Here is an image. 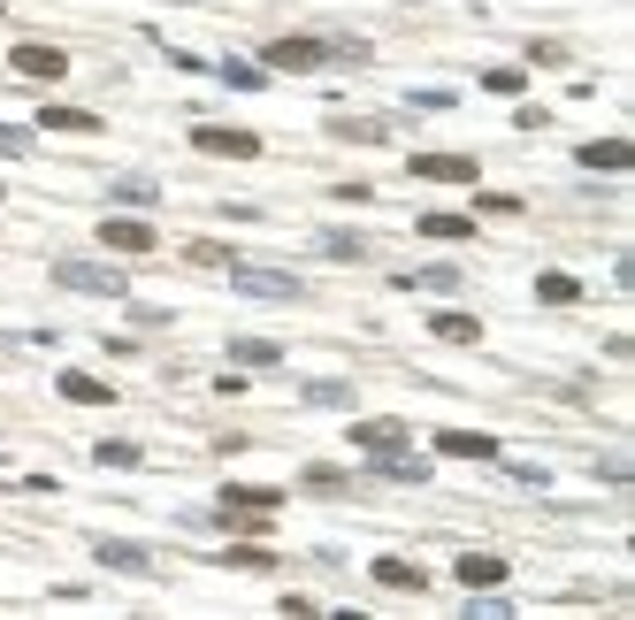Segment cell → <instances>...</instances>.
<instances>
[{
    "label": "cell",
    "instance_id": "obj_10",
    "mask_svg": "<svg viewBox=\"0 0 635 620\" xmlns=\"http://www.w3.org/2000/svg\"><path fill=\"white\" fill-rule=\"evenodd\" d=\"M54 391H62V399H77V406H116V383H100V376H85V368H62V376H54Z\"/></svg>",
    "mask_w": 635,
    "mask_h": 620
},
{
    "label": "cell",
    "instance_id": "obj_9",
    "mask_svg": "<svg viewBox=\"0 0 635 620\" xmlns=\"http://www.w3.org/2000/svg\"><path fill=\"white\" fill-rule=\"evenodd\" d=\"M437 453L445 460H497V437L490 429H437Z\"/></svg>",
    "mask_w": 635,
    "mask_h": 620
},
{
    "label": "cell",
    "instance_id": "obj_4",
    "mask_svg": "<svg viewBox=\"0 0 635 620\" xmlns=\"http://www.w3.org/2000/svg\"><path fill=\"white\" fill-rule=\"evenodd\" d=\"M8 62H15V77H31V85H54V77H69V54H62V46H46V39H23Z\"/></svg>",
    "mask_w": 635,
    "mask_h": 620
},
{
    "label": "cell",
    "instance_id": "obj_11",
    "mask_svg": "<svg viewBox=\"0 0 635 620\" xmlns=\"http://www.w3.org/2000/svg\"><path fill=\"white\" fill-rule=\"evenodd\" d=\"M574 161H582V168H598V176H621V168H635V146H628V139H590Z\"/></svg>",
    "mask_w": 635,
    "mask_h": 620
},
{
    "label": "cell",
    "instance_id": "obj_26",
    "mask_svg": "<svg viewBox=\"0 0 635 620\" xmlns=\"http://www.w3.org/2000/svg\"><path fill=\"white\" fill-rule=\"evenodd\" d=\"M222 559H230V567H253V575H261V567H276V552H261V544H230Z\"/></svg>",
    "mask_w": 635,
    "mask_h": 620
},
{
    "label": "cell",
    "instance_id": "obj_5",
    "mask_svg": "<svg viewBox=\"0 0 635 620\" xmlns=\"http://www.w3.org/2000/svg\"><path fill=\"white\" fill-rule=\"evenodd\" d=\"M269 69H329V39H269Z\"/></svg>",
    "mask_w": 635,
    "mask_h": 620
},
{
    "label": "cell",
    "instance_id": "obj_17",
    "mask_svg": "<svg viewBox=\"0 0 635 620\" xmlns=\"http://www.w3.org/2000/svg\"><path fill=\"white\" fill-rule=\"evenodd\" d=\"M39 123H46V131H62V139H92V131H100V116H85V108H46Z\"/></svg>",
    "mask_w": 635,
    "mask_h": 620
},
{
    "label": "cell",
    "instance_id": "obj_25",
    "mask_svg": "<svg viewBox=\"0 0 635 620\" xmlns=\"http://www.w3.org/2000/svg\"><path fill=\"white\" fill-rule=\"evenodd\" d=\"M321 253H329V261H360L368 238H352V230H321Z\"/></svg>",
    "mask_w": 635,
    "mask_h": 620
},
{
    "label": "cell",
    "instance_id": "obj_24",
    "mask_svg": "<svg viewBox=\"0 0 635 620\" xmlns=\"http://www.w3.org/2000/svg\"><path fill=\"white\" fill-rule=\"evenodd\" d=\"M307 406H352V383L344 376H321V383H307Z\"/></svg>",
    "mask_w": 635,
    "mask_h": 620
},
{
    "label": "cell",
    "instance_id": "obj_13",
    "mask_svg": "<svg viewBox=\"0 0 635 620\" xmlns=\"http://www.w3.org/2000/svg\"><path fill=\"white\" fill-rule=\"evenodd\" d=\"M284 490H261V482H222V513H276Z\"/></svg>",
    "mask_w": 635,
    "mask_h": 620
},
{
    "label": "cell",
    "instance_id": "obj_7",
    "mask_svg": "<svg viewBox=\"0 0 635 620\" xmlns=\"http://www.w3.org/2000/svg\"><path fill=\"white\" fill-rule=\"evenodd\" d=\"M406 168L421 184H475V154H414Z\"/></svg>",
    "mask_w": 635,
    "mask_h": 620
},
{
    "label": "cell",
    "instance_id": "obj_8",
    "mask_svg": "<svg viewBox=\"0 0 635 620\" xmlns=\"http://www.w3.org/2000/svg\"><path fill=\"white\" fill-rule=\"evenodd\" d=\"M100 246H116V253H154V222H131V215H108L100 222Z\"/></svg>",
    "mask_w": 635,
    "mask_h": 620
},
{
    "label": "cell",
    "instance_id": "obj_16",
    "mask_svg": "<svg viewBox=\"0 0 635 620\" xmlns=\"http://www.w3.org/2000/svg\"><path fill=\"white\" fill-rule=\"evenodd\" d=\"M92 552H100V567H116V575H146V567H154V559H146L139 544H123V536H108V544H92Z\"/></svg>",
    "mask_w": 635,
    "mask_h": 620
},
{
    "label": "cell",
    "instance_id": "obj_28",
    "mask_svg": "<svg viewBox=\"0 0 635 620\" xmlns=\"http://www.w3.org/2000/svg\"><path fill=\"white\" fill-rule=\"evenodd\" d=\"M222 85H238V93H253V85H261V69H253V62H222Z\"/></svg>",
    "mask_w": 635,
    "mask_h": 620
},
{
    "label": "cell",
    "instance_id": "obj_22",
    "mask_svg": "<svg viewBox=\"0 0 635 620\" xmlns=\"http://www.w3.org/2000/svg\"><path fill=\"white\" fill-rule=\"evenodd\" d=\"M337 139H352V146H383L391 139V123H368V116H352V123H329Z\"/></svg>",
    "mask_w": 635,
    "mask_h": 620
},
{
    "label": "cell",
    "instance_id": "obj_19",
    "mask_svg": "<svg viewBox=\"0 0 635 620\" xmlns=\"http://www.w3.org/2000/svg\"><path fill=\"white\" fill-rule=\"evenodd\" d=\"M230 360H238V368H276V360H284V345H276V337H238V345H230Z\"/></svg>",
    "mask_w": 635,
    "mask_h": 620
},
{
    "label": "cell",
    "instance_id": "obj_6",
    "mask_svg": "<svg viewBox=\"0 0 635 620\" xmlns=\"http://www.w3.org/2000/svg\"><path fill=\"white\" fill-rule=\"evenodd\" d=\"M452 575H460L468 590H497V583L513 575V559H505V552H460V559H452Z\"/></svg>",
    "mask_w": 635,
    "mask_h": 620
},
{
    "label": "cell",
    "instance_id": "obj_23",
    "mask_svg": "<svg viewBox=\"0 0 635 620\" xmlns=\"http://www.w3.org/2000/svg\"><path fill=\"white\" fill-rule=\"evenodd\" d=\"M406 292H460V269H414V276H398Z\"/></svg>",
    "mask_w": 635,
    "mask_h": 620
},
{
    "label": "cell",
    "instance_id": "obj_14",
    "mask_svg": "<svg viewBox=\"0 0 635 620\" xmlns=\"http://www.w3.org/2000/svg\"><path fill=\"white\" fill-rule=\"evenodd\" d=\"M536 300H544V307H582V276L544 269V276H536Z\"/></svg>",
    "mask_w": 635,
    "mask_h": 620
},
{
    "label": "cell",
    "instance_id": "obj_3",
    "mask_svg": "<svg viewBox=\"0 0 635 620\" xmlns=\"http://www.w3.org/2000/svg\"><path fill=\"white\" fill-rule=\"evenodd\" d=\"M191 146L215 161H253L261 154V131H238V123H191Z\"/></svg>",
    "mask_w": 635,
    "mask_h": 620
},
{
    "label": "cell",
    "instance_id": "obj_2",
    "mask_svg": "<svg viewBox=\"0 0 635 620\" xmlns=\"http://www.w3.org/2000/svg\"><path fill=\"white\" fill-rule=\"evenodd\" d=\"M230 284H238L245 300H284V307L307 300V284H299L292 269H261V261H230Z\"/></svg>",
    "mask_w": 635,
    "mask_h": 620
},
{
    "label": "cell",
    "instance_id": "obj_21",
    "mask_svg": "<svg viewBox=\"0 0 635 620\" xmlns=\"http://www.w3.org/2000/svg\"><path fill=\"white\" fill-rule=\"evenodd\" d=\"M108 199H116V207H154L161 184H154V176H116V184H108Z\"/></svg>",
    "mask_w": 635,
    "mask_h": 620
},
{
    "label": "cell",
    "instance_id": "obj_20",
    "mask_svg": "<svg viewBox=\"0 0 635 620\" xmlns=\"http://www.w3.org/2000/svg\"><path fill=\"white\" fill-rule=\"evenodd\" d=\"M375 583H383V590H429V575H421L414 559H375Z\"/></svg>",
    "mask_w": 635,
    "mask_h": 620
},
{
    "label": "cell",
    "instance_id": "obj_30",
    "mask_svg": "<svg viewBox=\"0 0 635 620\" xmlns=\"http://www.w3.org/2000/svg\"><path fill=\"white\" fill-rule=\"evenodd\" d=\"M0 154H31V131H15V123H0Z\"/></svg>",
    "mask_w": 635,
    "mask_h": 620
},
{
    "label": "cell",
    "instance_id": "obj_29",
    "mask_svg": "<svg viewBox=\"0 0 635 620\" xmlns=\"http://www.w3.org/2000/svg\"><path fill=\"white\" fill-rule=\"evenodd\" d=\"M482 85H490V93H505V100H513V93H521V62H513V69H482Z\"/></svg>",
    "mask_w": 635,
    "mask_h": 620
},
{
    "label": "cell",
    "instance_id": "obj_15",
    "mask_svg": "<svg viewBox=\"0 0 635 620\" xmlns=\"http://www.w3.org/2000/svg\"><path fill=\"white\" fill-rule=\"evenodd\" d=\"M429 329H437L445 345H475V337H482V322H475V314H460V307H437V314H429Z\"/></svg>",
    "mask_w": 635,
    "mask_h": 620
},
{
    "label": "cell",
    "instance_id": "obj_12",
    "mask_svg": "<svg viewBox=\"0 0 635 620\" xmlns=\"http://www.w3.org/2000/svg\"><path fill=\"white\" fill-rule=\"evenodd\" d=\"M352 445L375 460V453H406V422H352Z\"/></svg>",
    "mask_w": 635,
    "mask_h": 620
},
{
    "label": "cell",
    "instance_id": "obj_1",
    "mask_svg": "<svg viewBox=\"0 0 635 620\" xmlns=\"http://www.w3.org/2000/svg\"><path fill=\"white\" fill-rule=\"evenodd\" d=\"M54 284H62V292H92V300H123V292H131L123 269H108V261H77V253L54 261Z\"/></svg>",
    "mask_w": 635,
    "mask_h": 620
},
{
    "label": "cell",
    "instance_id": "obj_18",
    "mask_svg": "<svg viewBox=\"0 0 635 620\" xmlns=\"http://www.w3.org/2000/svg\"><path fill=\"white\" fill-rule=\"evenodd\" d=\"M421 238H445V246H468V238H475V215H421Z\"/></svg>",
    "mask_w": 635,
    "mask_h": 620
},
{
    "label": "cell",
    "instance_id": "obj_27",
    "mask_svg": "<svg viewBox=\"0 0 635 620\" xmlns=\"http://www.w3.org/2000/svg\"><path fill=\"white\" fill-rule=\"evenodd\" d=\"M100 467H139V445H131V437H108V445H100Z\"/></svg>",
    "mask_w": 635,
    "mask_h": 620
}]
</instances>
